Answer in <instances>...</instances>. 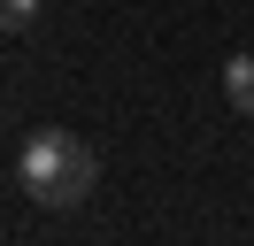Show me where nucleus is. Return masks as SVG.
<instances>
[{"mask_svg": "<svg viewBox=\"0 0 254 246\" xmlns=\"http://www.w3.org/2000/svg\"><path fill=\"white\" fill-rule=\"evenodd\" d=\"M223 100H231L239 116H254V54H231V62H223Z\"/></svg>", "mask_w": 254, "mask_h": 246, "instance_id": "obj_2", "label": "nucleus"}, {"mask_svg": "<svg viewBox=\"0 0 254 246\" xmlns=\"http://www.w3.org/2000/svg\"><path fill=\"white\" fill-rule=\"evenodd\" d=\"M0 23H8V31H31L39 23V0H0Z\"/></svg>", "mask_w": 254, "mask_h": 246, "instance_id": "obj_3", "label": "nucleus"}, {"mask_svg": "<svg viewBox=\"0 0 254 246\" xmlns=\"http://www.w3.org/2000/svg\"><path fill=\"white\" fill-rule=\"evenodd\" d=\"M16 184L39 200V208H54V215H62V208H77V200L100 184V154L85 146L77 131L47 123V131H31V138L16 146Z\"/></svg>", "mask_w": 254, "mask_h": 246, "instance_id": "obj_1", "label": "nucleus"}]
</instances>
